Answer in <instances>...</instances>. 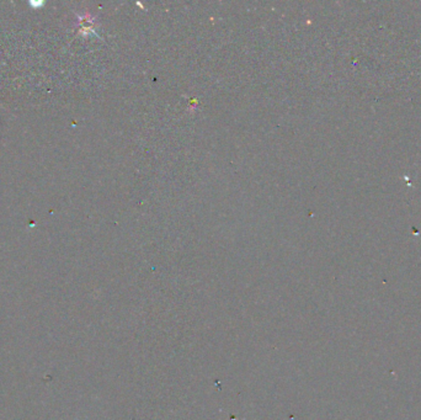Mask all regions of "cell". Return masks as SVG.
Returning <instances> with one entry per match:
<instances>
[{
  "label": "cell",
  "instance_id": "obj_1",
  "mask_svg": "<svg viewBox=\"0 0 421 420\" xmlns=\"http://www.w3.org/2000/svg\"><path fill=\"white\" fill-rule=\"evenodd\" d=\"M30 4L35 8H41L43 5V2H30Z\"/></svg>",
  "mask_w": 421,
  "mask_h": 420
}]
</instances>
